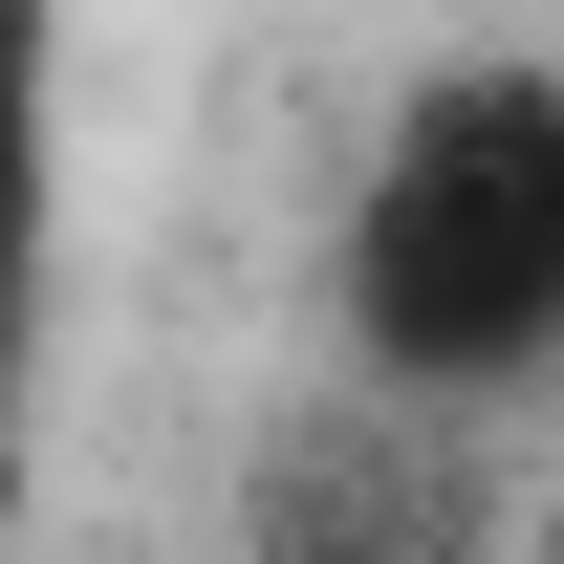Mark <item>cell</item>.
Returning a JSON list of instances; mask_svg holds the SVG:
<instances>
[{
  "label": "cell",
  "mask_w": 564,
  "mask_h": 564,
  "mask_svg": "<svg viewBox=\"0 0 564 564\" xmlns=\"http://www.w3.org/2000/svg\"><path fill=\"white\" fill-rule=\"evenodd\" d=\"M326 326H348V391H413V413H499L564 369V66L391 87L326 239Z\"/></svg>",
  "instance_id": "6da1fadb"
},
{
  "label": "cell",
  "mask_w": 564,
  "mask_h": 564,
  "mask_svg": "<svg viewBox=\"0 0 564 564\" xmlns=\"http://www.w3.org/2000/svg\"><path fill=\"white\" fill-rule=\"evenodd\" d=\"M239 564H499L478 413H413V391H326V413H282L261 478H239Z\"/></svg>",
  "instance_id": "7a4b0ae2"
},
{
  "label": "cell",
  "mask_w": 564,
  "mask_h": 564,
  "mask_svg": "<svg viewBox=\"0 0 564 564\" xmlns=\"http://www.w3.org/2000/svg\"><path fill=\"white\" fill-rule=\"evenodd\" d=\"M44 261H66V22L0 0V521H22V434H44Z\"/></svg>",
  "instance_id": "3957f363"
}]
</instances>
